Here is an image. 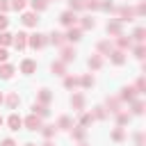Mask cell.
I'll list each match as a JSON object with an SVG mask.
<instances>
[{
    "label": "cell",
    "mask_w": 146,
    "mask_h": 146,
    "mask_svg": "<svg viewBox=\"0 0 146 146\" xmlns=\"http://www.w3.org/2000/svg\"><path fill=\"white\" fill-rule=\"evenodd\" d=\"M7 57H9L7 48H2V46H0V64H5V62H7Z\"/></svg>",
    "instance_id": "cell-47"
},
{
    "label": "cell",
    "mask_w": 146,
    "mask_h": 146,
    "mask_svg": "<svg viewBox=\"0 0 146 146\" xmlns=\"http://www.w3.org/2000/svg\"><path fill=\"white\" fill-rule=\"evenodd\" d=\"M123 137H125V135H123V130H119V128H116V130L112 132V139H114V141H121Z\"/></svg>",
    "instance_id": "cell-44"
},
{
    "label": "cell",
    "mask_w": 146,
    "mask_h": 146,
    "mask_svg": "<svg viewBox=\"0 0 146 146\" xmlns=\"http://www.w3.org/2000/svg\"><path fill=\"white\" fill-rule=\"evenodd\" d=\"M48 41H50V43H55V46H64V41H66V39H64V34H62V32H52Z\"/></svg>",
    "instance_id": "cell-23"
},
{
    "label": "cell",
    "mask_w": 146,
    "mask_h": 146,
    "mask_svg": "<svg viewBox=\"0 0 146 146\" xmlns=\"http://www.w3.org/2000/svg\"><path fill=\"white\" fill-rule=\"evenodd\" d=\"M32 114H36L39 119H43V116H48L50 112H48V105H41V103H34V105H32Z\"/></svg>",
    "instance_id": "cell-15"
},
{
    "label": "cell",
    "mask_w": 146,
    "mask_h": 146,
    "mask_svg": "<svg viewBox=\"0 0 146 146\" xmlns=\"http://www.w3.org/2000/svg\"><path fill=\"white\" fill-rule=\"evenodd\" d=\"M34 71H36V62H34V59H23V64H21V73L32 75Z\"/></svg>",
    "instance_id": "cell-9"
},
{
    "label": "cell",
    "mask_w": 146,
    "mask_h": 146,
    "mask_svg": "<svg viewBox=\"0 0 146 146\" xmlns=\"http://www.w3.org/2000/svg\"><path fill=\"white\" fill-rule=\"evenodd\" d=\"M132 36H135V41H139V43H141V41L146 39V30H144V27H137V30L132 32Z\"/></svg>",
    "instance_id": "cell-32"
},
{
    "label": "cell",
    "mask_w": 146,
    "mask_h": 146,
    "mask_svg": "<svg viewBox=\"0 0 146 146\" xmlns=\"http://www.w3.org/2000/svg\"><path fill=\"white\" fill-rule=\"evenodd\" d=\"M11 41H14V34H9L7 30H2V32H0V46L5 48V46H9Z\"/></svg>",
    "instance_id": "cell-24"
},
{
    "label": "cell",
    "mask_w": 146,
    "mask_h": 146,
    "mask_svg": "<svg viewBox=\"0 0 146 146\" xmlns=\"http://www.w3.org/2000/svg\"><path fill=\"white\" fill-rule=\"evenodd\" d=\"M48 43V39H46V34H41V32H34V34H27V46L30 48H34V50H41L43 46Z\"/></svg>",
    "instance_id": "cell-1"
},
{
    "label": "cell",
    "mask_w": 146,
    "mask_h": 146,
    "mask_svg": "<svg viewBox=\"0 0 146 146\" xmlns=\"http://www.w3.org/2000/svg\"><path fill=\"white\" fill-rule=\"evenodd\" d=\"M100 66H103V57H100V55H91V57H89V68L98 71Z\"/></svg>",
    "instance_id": "cell-22"
},
{
    "label": "cell",
    "mask_w": 146,
    "mask_h": 146,
    "mask_svg": "<svg viewBox=\"0 0 146 146\" xmlns=\"http://www.w3.org/2000/svg\"><path fill=\"white\" fill-rule=\"evenodd\" d=\"M94 119H105L107 116V112H105V107H94V114H91Z\"/></svg>",
    "instance_id": "cell-39"
},
{
    "label": "cell",
    "mask_w": 146,
    "mask_h": 146,
    "mask_svg": "<svg viewBox=\"0 0 146 146\" xmlns=\"http://www.w3.org/2000/svg\"><path fill=\"white\" fill-rule=\"evenodd\" d=\"M116 14H119V21H121V23H125V21L130 23V21H135V16H137L132 7H119Z\"/></svg>",
    "instance_id": "cell-2"
},
{
    "label": "cell",
    "mask_w": 146,
    "mask_h": 146,
    "mask_svg": "<svg viewBox=\"0 0 146 146\" xmlns=\"http://www.w3.org/2000/svg\"><path fill=\"white\" fill-rule=\"evenodd\" d=\"M96 27V21L91 18V16H82V21H80V30H94Z\"/></svg>",
    "instance_id": "cell-17"
},
{
    "label": "cell",
    "mask_w": 146,
    "mask_h": 146,
    "mask_svg": "<svg viewBox=\"0 0 146 146\" xmlns=\"http://www.w3.org/2000/svg\"><path fill=\"white\" fill-rule=\"evenodd\" d=\"M130 103H132V112L135 114H141L144 112V103L141 100H130Z\"/></svg>",
    "instance_id": "cell-38"
},
{
    "label": "cell",
    "mask_w": 146,
    "mask_h": 146,
    "mask_svg": "<svg viewBox=\"0 0 146 146\" xmlns=\"http://www.w3.org/2000/svg\"><path fill=\"white\" fill-rule=\"evenodd\" d=\"M71 135H73V139H78V141H82V139H84V135H87V130H84L82 125H78V128H75V130L71 132Z\"/></svg>",
    "instance_id": "cell-30"
},
{
    "label": "cell",
    "mask_w": 146,
    "mask_h": 146,
    "mask_svg": "<svg viewBox=\"0 0 146 146\" xmlns=\"http://www.w3.org/2000/svg\"><path fill=\"white\" fill-rule=\"evenodd\" d=\"M57 128H62V130H71V128H73V121H71L68 116H62V119L57 121Z\"/></svg>",
    "instance_id": "cell-26"
},
{
    "label": "cell",
    "mask_w": 146,
    "mask_h": 146,
    "mask_svg": "<svg viewBox=\"0 0 146 146\" xmlns=\"http://www.w3.org/2000/svg\"><path fill=\"white\" fill-rule=\"evenodd\" d=\"M78 84H82L84 89H89V87H94V78H91V75H82V78L78 80Z\"/></svg>",
    "instance_id": "cell-28"
},
{
    "label": "cell",
    "mask_w": 146,
    "mask_h": 146,
    "mask_svg": "<svg viewBox=\"0 0 146 146\" xmlns=\"http://www.w3.org/2000/svg\"><path fill=\"white\" fill-rule=\"evenodd\" d=\"M25 146H36V144H25Z\"/></svg>",
    "instance_id": "cell-53"
},
{
    "label": "cell",
    "mask_w": 146,
    "mask_h": 146,
    "mask_svg": "<svg viewBox=\"0 0 146 146\" xmlns=\"http://www.w3.org/2000/svg\"><path fill=\"white\" fill-rule=\"evenodd\" d=\"M107 110H110L112 114L121 112V100H119V98H107Z\"/></svg>",
    "instance_id": "cell-20"
},
{
    "label": "cell",
    "mask_w": 146,
    "mask_h": 146,
    "mask_svg": "<svg viewBox=\"0 0 146 146\" xmlns=\"http://www.w3.org/2000/svg\"><path fill=\"white\" fill-rule=\"evenodd\" d=\"M64 87H66V89H73V87H78V78H73V75H66V78H64Z\"/></svg>",
    "instance_id": "cell-33"
},
{
    "label": "cell",
    "mask_w": 146,
    "mask_h": 146,
    "mask_svg": "<svg viewBox=\"0 0 146 146\" xmlns=\"http://www.w3.org/2000/svg\"><path fill=\"white\" fill-rule=\"evenodd\" d=\"M62 48V62L66 64V62H71V59H75V50L71 48V46H59Z\"/></svg>",
    "instance_id": "cell-12"
},
{
    "label": "cell",
    "mask_w": 146,
    "mask_h": 146,
    "mask_svg": "<svg viewBox=\"0 0 146 146\" xmlns=\"http://www.w3.org/2000/svg\"><path fill=\"white\" fill-rule=\"evenodd\" d=\"M59 23H62V25H66V27H73V25L78 23V16H75V11H71V9H68V11H64V14L59 16Z\"/></svg>",
    "instance_id": "cell-3"
},
{
    "label": "cell",
    "mask_w": 146,
    "mask_h": 146,
    "mask_svg": "<svg viewBox=\"0 0 146 146\" xmlns=\"http://www.w3.org/2000/svg\"><path fill=\"white\" fill-rule=\"evenodd\" d=\"M52 73L55 75H66V64L64 62H55L52 64Z\"/></svg>",
    "instance_id": "cell-25"
},
{
    "label": "cell",
    "mask_w": 146,
    "mask_h": 146,
    "mask_svg": "<svg viewBox=\"0 0 146 146\" xmlns=\"http://www.w3.org/2000/svg\"><path fill=\"white\" fill-rule=\"evenodd\" d=\"M55 130H57V125H41V132H43L46 139H50V137L55 135Z\"/></svg>",
    "instance_id": "cell-29"
},
{
    "label": "cell",
    "mask_w": 146,
    "mask_h": 146,
    "mask_svg": "<svg viewBox=\"0 0 146 146\" xmlns=\"http://www.w3.org/2000/svg\"><path fill=\"white\" fill-rule=\"evenodd\" d=\"M116 46H119V50H125V48H130V46H132V41H130V36H123V34H119V39H116Z\"/></svg>",
    "instance_id": "cell-21"
},
{
    "label": "cell",
    "mask_w": 146,
    "mask_h": 146,
    "mask_svg": "<svg viewBox=\"0 0 146 146\" xmlns=\"http://www.w3.org/2000/svg\"><path fill=\"white\" fill-rule=\"evenodd\" d=\"M98 50H100V52H105V55H110L112 43H110V41H100V43H98Z\"/></svg>",
    "instance_id": "cell-37"
},
{
    "label": "cell",
    "mask_w": 146,
    "mask_h": 146,
    "mask_svg": "<svg viewBox=\"0 0 146 146\" xmlns=\"http://www.w3.org/2000/svg\"><path fill=\"white\" fill-rule=\"evenodd\" d=\"M5 103H7V107H9V110H16V107H18V103H21V98H18V94H9V96L5 98Z\"/></svg>",
    "instance_id": "cell-19"
},
{
    "label": "cell",
    "mask_w": 146,
    "mask_h": 146,
    "mask_svg": "<svg viewBox=\"0 0 146 146\" xmlns=\"http://www.w3.org/2000/svg\"><path fill=\"white\" fill-rule=\"evenodd\" d=\"M25 2H27V0H11V2H9V7H11V9H16V11H23V9H25Z\"/></svg>",
    "instance_id": "cell-36"
},
{
    "label": "cell",
    "mask_w": 146,
    "mask_h": 146,
    "mask_svg": "<svg viewBox=\"0 0 146 146\" xmlns=\"http://www.w3.org/2000/svg\"><path fill=\"white\" fill-rule=\"evenodd\" d=\"M135 94H137L135 87H123V89H121V100L130 103V100H135Z\"/></svg>",
    "instance_id": "cell-13"
},
{
    "label": "cell",
    "mask_w": 146,
    "mask_h": 146,
    "mask_svg": "<svg viewBox=\"0 0 146 146\" xmlns=\"http://www.w3.org/2000/svg\"><path fill=\"white\" fill-rule=\"evenodd\" d=\"M30 5H32L34 11H43L48 7V0H30Z\"/></svg>",
    "instance_id": "cell-27"
},
{
    "label": "cell",
    "mask_w": 146,
    "mask_h": 146,
    "mask_svg": "<svg viewBox=\"0 0 146 146\" xmlns=\"http://www.w3.org/2000/svg\"><path fill=\"white\" fill-rule=\"evenodd\" d=\"M100 9H105V11H114V5H112L110 0H100Z\"/></svg>",
    "instance_id": "cell-43"
},
{
    "label": "cell",
    "mask_w": 146,
    "mask_h": 146,
    "mask_svg": "<svg viewBox=\"0 0 146 146\" xmlns=\"http://www.w3.org/2000/svg\"><path fill=\"white\" fill-rule=\"evenodd\" d=\"M14 75V66L11 64H0V78L2 80H9Z\"/></svg>",
    "instance_id": "cell-16"
},
{
    "label": "cell",
    "mask_w": 146,
    "mask_h": 146,
    "mask_svg": "<svg viewBox=\"0 0 146 146\" xmlns=\"http://www.w3.org/2000/svg\"><path fill=\"white\" fill-rule=\"evenodd\" d=\"M121 30H123V27H121V21H119V18H114V21H110V23H107V34L119 36V34H121Z\"/></svg>",
    "instance_id": "cell-7"
},
{
    "label": "cell",
    "mask_w": 146,
    "mask_h": 146,
    "mask_svg": "<svg viewBox=\"0 0 146 146\" xmlns=\"http://www.w3.org/2000/svg\"><path fill=\"white\" fill-rule=\"evenodd\" d=\"M7 125H9V130L18 132V130H21V125H23V119H21L18 114H11V116L7 119Z\"/></svg>",
    "instance_id": "cell-10"
},
{
    "label": "cell",
    "mask_w": 146,
    "mask_h": 146,
    "mask_svg": "<svg viewBox=\"0 0 146 146\" xmlns=\"http://www.w3.org/2000/svg\"><path fill=\"white\" fill-rule=\"evenodd\" d=\"M144 55H146V48L139 43V46L135 48V57H137V59H144Z\"/></svg>",
    "instance_id": "cell-40"
},
{
    "label": "cell",
    "mask_w": 146,
    "mask_h": 146,
    "mask_svg": "<svg viewBox=\"0 0 146 146\" xmlns=\"http://www.w3.org/2000/svg\"><path fill=\"white\" fill-rule=\"evenodd\" d=\"M21 21H23V25H27V27H36V23H39V18H36V11H25Z\"/></svg>",
    "instance_id": "cell-5"
},
{
    "label": "cell",
    "mask_w": 146,
    "mask_h": 146,
    "mask_svg": "<svg viewBox=\"0 0 146 146\" xmlns=\"http://www.w3.org/2000/svg\"><path fill=\"white\" fill-rule=\"evenodd\" d=\"M84 9H91V11L100 9V0H84Z\"/></svg>",
    "instance_id": "cell-35"
},
{
    "label": "cell",
    "mask_w": 146,
    "mask_h": 146,
    "mask_svg": "<svg viewBox=\"0 0 146 146\" xmlns=\"http://www.w3.org/2000/svg\"><path fill=\"white\" fill-rule=\"evenodd\" d=\"M2 103H5V96H2V91H0V105H2Z\"/></svg>",
    "instance_id": "cell-50"
},
{
    "label": "cell",
    "mask_w": 146,
    "mask_h": 146,
    "mask_svg": "<svg viewBox=\"0 0 146 146\" xmlns=\"http://www.w3.org/2000/svg\"><path fill=\"white\" fill-rule=\"evenodd\" d=\"M11 7H9V0H0V14H7Z\"/></svg>",
    "instance_id": "cell-45"
},
{
    "label": "cell",
    "mask_w": 146,
    "mask_h": 146,
    "mask_svg": "<svg viewBox=\"0 0 146 146\" xmlns=\"http://www.w3.org/2000/svg\"><path fill=\"white\" fill-rule=\"evenodd\" d=\"M128 119H130L128 114H123V112H116V121H119V125H125V123H128Z\"/></svg>",
    "instance_id": "cell-42"
},
{
    "label": "cell",
    "mask_w": 146,
    "mask_h": 146,
    "mask_svg": "<svg viewBox=\"0 0 146 146\" xmlns=\"http://www.w3.org/2000/svg\"><path fill=\"white\" fill-rule=\"evenodd\" d=\"M64 39H66V41H71V43H75V41H80V39H82V30H80V27H68V32L64 34Z\"/></svg>",
    "instance_id": "cell-6"
},
{
    "label": "cell",
    "mask_w": 146,
    "mask_h": 146,
    "mask_svg": "<svg viewBox=\"0 0 146 146\" xmlns=\"http://www.w3.org/2000/svg\"><path fill=\"white\" fill-rule=\"evenodd\" d=\"M14 46H16V50H23L25 46H27V34L25 32H18V34H14V41H11Z\"/></svg>",
    "instance_id": "cell-8"
},
{
    "label": "cell",
    "mask_w": 146,
    "mask_h": 146,
    "mask_svg": "<svg viewBox=\"0 0 146 146\" xmlns=\"http://www.w3.org/2000/svg\"><path fill=\"white\" fill-rule=\"evenodd\" d=\"M7 25H9V18H7L5 14H0V32H2V30H7Z\"/></svg>",
    "instance_id": "cell-46"
},
{
    "label": "cell",
    "mask_w": 146,
    "mask_h": 146,
    "mask_svg": "<svg viewBox=\"0 0 146 146\" xmlns=\"http://www.w3.org/2000/svg\"><path fill=\"white\" fill-rule=\"evenodd\" d=\"M135 89H137V94H144V91H146V82H144V78H139V80H137Z\"/></svg>",
    "instance_id": "cell-41"
},
{
    "label": "cell",
    "mask_w": 146,
    "mask_h": 146,
    "mask_svg": "<svg viewBox=\"0 0 146 146\" xmlns=\"http://www.w3.org/2000/svg\"><path fill=\"white\" fill-rule=\"evenodd\" d=\"M135 139H137V146H141V141H144V135H141V132H137V135H135Z\"/></svg>",
    "instance_id": "cell-49"
},
{
    "label": "cell",
    "mask_w": 146,
    "mask_h": 146,
    "mask_svg": "<svg viewBox=\"0 0 146 146\" xmlns=\"http://www.w3.org/2000/svg\"><path fill=\"white\" fill-rule=\"evenodd\" d=\"M80 146H89V144H80Z\"/></svg>",
    "instance_id": "cell-54"
},
{
    "label": "cell",
    "mask_w": 146,
    "mask_h": 146,
    "mask_svg": "<svg viewBox=\"0 0 146 146\" xmlns=\"http://www.w3.org/2000/svg\"><path fill=\"white\" fill-rule=\"evenodd\" d=\"M91 121H94V116H91L89 112H84V114L80 116V125H82V128H87V125H91Z\"/></svg>",
    "instance_id": "cell-34"
},
{
    "label": "cell",
    "mask_w": 146,
    "mask_h": 146,
    "mask_svg": "<svg viewBox=\"0 0 146 146\" xmlns=\"http://www.w3.org/2000/svg\"><path fill=\"white\" fill-rule=\"evenodd\" d=\"M23 125H25L27 130H41V119H39L36 114H30V116L23 121Z\"/></svg>",
    "instance_id": "cell-4"
},
{
    "label": "cell",
    "mask_w": 146,
    "mask_h": 146,
    "mask_svg": "<svg viewBox=\"0 0 146 146\" xmlns=\"http://www.w3.org/2000/svg\"><path fill=\"white\" fill-rule=\"evenodd\" d=\"M110 59H112V64H116V66H121L123 62H125V55H123V50H110Z\"/></svg>",
    "instance_id": "cell-11"
},
{
    "label": "cell",
    "mask_w": 146,
    "mask_h": 146,
    "mask_svg": "<svg viewBox=\"0 0 146 146\" xmlns=\"http://www.w3.org/2000/svg\"><path fill=\"white\" fill-rule=\"evenodd\" d=\"M43 146H55V144H52V141H46V144H43Z\"/></svg>",
    "instance_id": "cell-51"
},
{
    "label": "cell",
    "mask_w": 146,
    "mask_h": 146,
    "mask_svg": "<svg viewBox=\"0 0 146 146\" xmlns=\"http://www.w3.org/2000/svg\"><path fill=\"white\" fill-rule=\"evenodd\" d=\"M36 100H39L41 105H48V103L52 100V94H50L48 89H41V91H39V96H36Z\"/></svg>",
    "instance_id": "cell-18"
},
{
    "label": "cell",
    "mask_w": 146,
    "mask_h": 146,
    "mask_svg": "<svg viewBox=\"0 0 146 146\" xmlns=\"http://www.w3.org/2000/svg\"><path fill=\"white\" fill-rule=\"evenodd\" d=\"M0 146H16V141H14V139H2Z\"/></svg>",
    "instance_id": "cell-48"
},
{
    "label": "cell",
    "mask_w": 146,
    "mask_h": 146,
    "mask_svg": "<svg viewBox=\"0 0 146 146\" xmlns=\"http://www.w3.org/2000/svg\"><path fill=\"white\" fill-rule=\"evenodd\" d=\"M68 9H71V11L84 9V0H68Z\"/></svg>",
    "instance_id": "cell-31"
},
{
    "label": "cell",
    "mask_w": 146,
    "mask_h": 146,
    "mask_svg": "<svg viewBox=\"0 0 146 146\" xmlns=\"http://www.w3.org/2000/svg\"><path fill=\"white\" fill-rule=\"evenodd\" d=\"M2 123H5V119H2V116H0V125H2Z\"/></svg>",
    "instance_id": "cell-52"
},
{
    "label": "cell",
    "mask_w": 146,
    "mask_h": 146,
    "mask_svg": "<svg viewBox=\"0 0 146 146\" xmlns=\"http://www.w3.org/2000/svg\"><path fill=\"white\" fill-rule=\"evenodd\" d=\"M71 105H73V110L82 112V110H84V96H82V94H73V98H71Z\"/></svg>",
    "instance_id": "cell-14"
}]
</instances>
